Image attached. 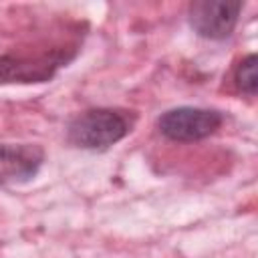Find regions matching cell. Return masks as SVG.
<instances>
[{
  "instance_id": "obj_5",
  "label": "cell",
  "mask_w": 258,
  "mask_h": 258,
  "mask_svg": "<svg viewBox=\"0 0 258 258\" xmlns=\"http://www.w3.org/2000/svg\"><path fill=\"white\" fill-rule=\"evenodd\" d=\"M234 81L236 87L246 93V95H256V87H258V75H256V54H248L246 58L240 60V64L236 67L234 73Z\"/></svg>"
},
{
  "instance_id": "obj_3",
  "label": "cell",
  "mask_w": 258,
  "mask_h": 258,
  "mask_svg": "<svg viewBox=\"0 0 258 258\" xmlns=\"http://www.w3.org/2000/svg\"><path fill=\"white\" fill-rule=\"evenodd\" d=\"M242 6L244 4L238 0H198L189 6V24L204 38H228L238 22Z\"/></svg>"
},
{
  "instance_id": "obj_2",
  "label": "cell",
  "mask_w": 258,
  "mask_h": 258,
  "mask_svg": "<svg viewBox=\"0 0 258 258\" xmlns=\"http://www.w3.org/2000/svg\"><path fill=\"white\" fill-rule=\"evenodd\" d=\"M222 125V115L214 109L204 107H177L165 111L157 127L161 135H165L171 141H200L216 133Z\"/></svg>"
},
{
  "instance_id": "obj_1",
  "label": "cell",
  "mask_w": 258,
  "mask_h": 258,
  "mask_svg": "<svg viewBox=\"0 0 258 258\" xmlns=\"http://www.w3.org/2000/svg\"><path fill=\"white\" fill-rule=\"evenodd\" d=\"M133 127V115L119 109H89L69 125V141L83 149H107L121 141Z\"/></svg>"
},
{
  "instance_id": "obj_4",
  "label": "cell",
  "mask_w": 258,
  "mask_h": 258,
  "mask_svg": "<svg viewBox=\"0 0 258 258\" xmlns=\"http://www.w3.org/2000/svg\"><path fill=\"white\" fill-rule=\"evenodd\" d=\"M44 153L36 145L0 143V185L24 183L36 175Z\"/></svg>"
}]
</instances>
